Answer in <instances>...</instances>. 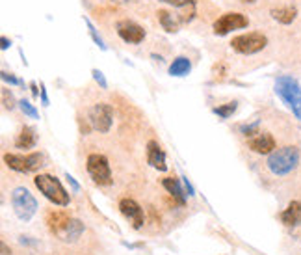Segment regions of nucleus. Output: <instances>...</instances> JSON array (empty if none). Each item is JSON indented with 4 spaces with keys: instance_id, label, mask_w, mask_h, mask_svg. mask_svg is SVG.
<instances>
[{
    "instance_id": "8",
    "label": "nucleus",
    "mask_w": 301,
    "mask_h": 255,
    "mask_svg": "<svg viewBox=\"0 0 301 255\" xmlns=\"http://www.w3.org/2000/svg\"><path fill=\"white\" fill-rule=\"evenodd\" d=\"M248 26H249V19L244 13H240V11H227V13L219 15L216 19L212 30H214L216 36L223 37V36H229L234 30H242V28H248Z\"/></svg>"
},
{
    "instance_id": "15",
    "label": "nucleus",
    "mask_w": 301,
    "mask_h": 255,
    "mask_svg": "<svg viewBox=\"0 0 301 255\" xmlns=\"http://www.w3.org/2000/svg\"><path fill=\"white\" fill-rule=\"evenodd\" d=\"M270 15L273 21L288 26V24H292V22L298 19V8L296 6H279V8H273L270 11Z\"/></svg>"
},
{
    "instance_id": "3",
    "label": "nucleus",
    "mask_w": 301,
    "mask_h": 255,
    "mask_svg": "<svg viewBox=\"0 0 301 255\" xmlns=\"http://www.w3.org/2000/svg\"><path fill=\"white\" fill-rule=\"evenodd\" d=\"M34 184L35 188L41 192L43 196L54 205H60V207H67L71 198H69V192L62 186V182L58 181L54 175L49 173H39L34 177Z\"/></svg>"
},
{
    "instance_id": "1",
    "label": "nucleus",
    "mask_w": 301,
    "mask_h": 255,
    "mask_svg": "<svg viewBox=\"0 0 301 255\" xmlns=\"http://www.w3.org/2000/svg\"><path fill=\"white\" fill-rule=\"evenodd\" d=\"M266 166L277 177L288 175L300 166V149L296 146H284V147L275 149L273 153L268 155Z\"/></svg>"
},
{
    "instance_id": "7",
    "label": "nucleus",
    "mask_w": 301,
    "mask_h": 255,
    "mask_svg": "<svg viewBox=\"0 0 301 255\" xmlns=\"http://www.w3.org/2000/svg\"><path fill=\"white\" fill-rule=\"evenodd\" d=\"M6 166L13 171L19 173H32L39 170L43 166V155L41 153H28V155H15V153H6L4 155Z\"/></svg>"
},
{
    "instance_id": "11",
    "label": "nucleus",
    "mask_w": 301,
    "mask_h": 255,
    "mask_svg": "<svg viewBox=\"0 0 301 255\" xmlns=\"http://www.w3.org/2000/svg\"><path fill=\"white\" fill-rule=\"evenodd\" d=\"M248 146L253 153H257V155H270L275 151V138L271 136L270 132H260L257 130L253 136L248 138Z\"/></svg>"
},
{
    "instance_id": "29",
    "label": "nucleus",
    "mask_w": 301,
    "mask_h": 255,
    "mask_svg": "<svg viewBox=\"0 0 301 255\" xmlns=\"http://www.w3.org/2000/svg\"><path fill=\"white\" fill-rule=\"evenodd\" d=\"M0 76H2V80H4V82H8V84H11V86L21 84V82H19V78H17V76H13L11 73H6V71H2V73H0Z\"/></svg>"
},
{
    "instance_id": "27",
    "label": "nucleus",
    "mask_w": 301,
    "mask_h": 255,
    "mask_svg": "<svg viewBox=\"0 0 301 255\" xmlns=\"http://www.w3.org/2000/svg\"><path fill=\"white\" fill-rule=\"evenodd\" d=\"M91 74H93V80L99 86H101L103 90H106V88H108V82H106V78H104L103 71H99V69H91Z\"/></svg>"
},
{
    "instance_id": "18",
    "label": "nucleus",
    "mask_w": 301,
    "mask_h": 255,
    "mask_svg": "<svg viewBox=\"0 0 301 255\" xmlns=\"http://www.w3.org/2000/svg\"><path fill=\"white\" fill-rule=\"evenodd\" d=\"M162 186L173 196V200H175L178 205H184V203H186L188 194H184V190L180 188V182L177 181V179H173V177H166V179H162Z\"/></svg>"
},
{
    "instance_id": "35",
    "label": "nucleus",
    "mask_w": 301,
    "mask_h": 255,
    "mask_svg": "<svg viewBox=\"0 0 301 255\" xmlns=\"http://www.w3.org/2000/svg\"><path fill=\"white\" fill-rule=\"evenodd\" d=\"M240 2H244V4H255L257 0H240Z\"/></svg>"
},
{
    "instance_id": "5",
    "label": "nucleus",
    "mask_w": 301,
    "mask_h": 255,
    "mask_svg": "<svg viewBox=\"0 0 301 255\" xmlns=\"http://www.w3.org/2000/svg\"><path fill=\"white\" fill-rule=\"evenodd\" d=\"M11 207H13V213L17 214L19 220L28 222L37 211V201L30 194V190H26L24 186H17L11 192Z\"/></svg>"
},
{
    "instance_id": "13",
    "label": "nucleus",
    "mask_w": 301,
    "mask_h": 255,
    "mask_svg": "<svg viewBox=\"0 0 301 255\" xmlns=\"http://www.w3.org/2000/svg\"><path fill=\"white\" fill-rule=\"evenodd\" d=\"M147 164H151L158 171L167 170L166 153H164V149L160 147V144L156 140H149L147 142Z\"/></svg>"
},
{
    "instance_id": "31",
    "label": "nucleus",
    "mask_w": 301,
    "mask_h": 255,
    "mask_svg": "<svg viewBox=\"0 0 301 255\" xmlns=\"http://www.w3.org/2000/svg\"><path fill=\"white\" fill-rule=\"evenodd\" d=\"M41 93V103H43V107H49V95H47V88H45V84H41V90H39Z\"/></svg>"
},
{
    "instance_id": "24",
    "label": "nucleus",
    "mask_w": 301,
    "mask_h": 255,
    "mask_svg": "<svg viewBox=\"0 0 301 255\" xmlns=\"http://www.w3.org/2000/svg\"><path fill=\"white\" fill-rule=\"evenodd\" d=\"M19 108L22 110V114H24V116L32 117V119H39V112H37V108L34 107L30 101L21 99V101H19Z\"/></svg>"
},
{
    "instance_id": "30",
    "label": "nucleus",
    "mask_w": 301,
    "mask_h": 255,
    "mask_svg": "<svg viewBox=\"0 0 301 255\" xmlns=\"http://www.w3.org/2000/svg\"><path fill=\"white\" fill-rule=\"evenodd\" d=\"M182 182H184V188H186L188 196L192 198V196H195V190H194V186H192V182L188 181V177H182Z\"/></svg>"
},
{
    "instance_id": "4",
    "label": "nucleus",
    "mask_w": 301,
    "mask_h": 255,
    "mask_svg": "<svg viewBox=\"0 0 301 255\" xmlns=\"http://www.w3.org/2000/svg\"><path fill=\"white\" fill-rule=\"evenodd\" d=\"M268 47V37L262 32H248L240 34L236 37H232L230 41V49L234 53L244 54V56H251L257 54L260 51H264Z\"/></svg>"
},
{
    "instance_id": "12",
    "label": "nucleus",
    "mask_w": 301,
    "mask_h": 255,
    "mask_svg": "<svg viewBox=\"0 0 301 255\" xmlns=\"http://www.w3.org/2000/svg\"><path fill=\"white\" fill-rule=\"evenodd\" d=\"M119 211H121V214L125 216L126 220L132 222V227H134V229H142V225H143V209H142L134 200L123 198V200L119 201Z\"/></svg>"
},
{
    "instance_id": "26",
    "label": "nucleus",
    "mask_w": 301,
    "mask_h": 255,
    "mask_svg": "<svg viewBox=\"0 0 301 255\" xmlns=\"http://www.w3.org/2000/svg\"><path fill=\"white\" fill-rule=\"evenodd\" d=\"M2 103H4V108H8V110H13L15 108V105H19L17 101H15V97H13V93H11L10 90H2Z\"/></svg>"
},
{
    "instance_id": "21",
    "label": "nucleus",
    "mask_w": 301,
    "mask_h": 255,
    "mask_svg": "<svg viewBox=\"0 0 301 255\" xmlns=\"http://www.w3.org/2000/svg\"><path fill=\"white\" fill-rule=\"evenodd\" d=\"M69 220H71V218H69L65 213H51L49 214V227H51L52 233L60 235Z\"/></svg>"
},
{
    "instance_id": "16",
    "label": "nucleus",
    "mask_w": 301,
    "mask_h": 255,
    "mask_svg": "<svg viewBox=\"0 0 301 255\" xmlns=\"http://www.w3.org/2000/svg\"><path fill=\"white\" fill-rule=\"evenodd\" d=\"M84 233V223L80 222V220H74V218H71L69 222H67V225L63 227V231L58 237L62 238V240H65V242H74V240H78V237Z\"/></svg>"
},
{
    "instance_id": "10",
    "label": "nucleus",
    "mask_w": 301,
    "mask_h": 255,
    "mask_svg": "<svg viewBox=\"0 0 301 255\" xmlns=\"http://www.w3.org/2000/svg\"><path fill=\"white\" fill-rule=\"evenodd\" d=\"M115 30H117V36H119L123 41L130 43V45H140V43L145 39V30H143V26H140V24L134 21H128V19L117 21Z\"/></svg>"
},
{
    "instance_id": "17",
    "label": "nucleus",
    "mask_w": 301,
    "mask_h": 255,
    "mask_svg": "<svg viewBox=\"0 0 301 255\" xmlns=\"http://www.w3.org/2000/svg\"><path fill=\"white\" fill-rule=\"evenodd\" d=\"M156 15H158V21H160L162 28H164L166 32H169V34L178 32V26H180V22H182L180 17H177V15H173L171 11H167V10H158Z\"/></svg>"
},
{
    "instance_id": "32",
    "label": "nucleus",
    "mask_w": 301,
    "mask_h": 255,
    "mask_svg": "<svg viewBox=\"0 0 301 255\" xmlns=\"http://www.w3.org/2000/svg\"><path fill=\"white\" fill-rule=\"evenodd\" d=\"M65 179L69 181V184L73 186V190H74V192H78V190H80V184H78V182L74 181V177H73V175H69V173H65Z\"/></svg>"
},
{
    "instance_id": "9",
    "label": "nucleus",
    "mask_w": 301,
    "mask_h": 255,
    "mask_svg": "<svg viewBox=\"0 0 301 255\" xmlns=\"http://www.w3.org/2000/svg\"><path fill=\"white\" fill-rule=\"evenodd\" d=\"M89 123L95 130L106 134L114 123V108L106 103H97L89 108Z\"/></svg>"
},
{
    "instance_id": "34",
    "label": "nucleus",
    "mask_w": 301,
    "mask_h": 255,
    "mask_svg": "<svg viewBox=\"0 0 301 255\" xmlns=\"http://www.w3.org/2000/svg\"><path fill=\"white\" fill-rule=\"evenodd\" d=\"M30 88H32V95H34V97H39V93H41V91H37V84H35V82H32Z\"/></svg>"
},
{
    "instance_id": "23",
    "label": "nucleus",
    "mask_w": 301,
    "mask_h": 255,
    "mask_svg": "<svg viewBox=\"0 0 301 255\" xmlns=\"http://www.w3.org/2000/svg\"><path fill=\"white\" fill-rule=\"evenodd\" d=\"M236 108H238V105L232 101V103H227V105H221V107H216L212 112L216 114L218 117H221V119H229V117L232 116L234 112H236Z\"/></svg>"
},
{
    "instance_id": "20",
    "label": "nucleus",
    "mask_w": 301,
    "mask_h": 255,
    "mask_svg": "<svg viewBox=\"0 0 301 255\" xmlns=\"http://www.w3.org/2000/svg\"><path fill=\"white\" fill-rule=\"evenodd\" d=\"M192 71V62L186 56H177L169 65V74L171 76H186Z\"/></svg>"
},
{
    "instance_id": "33",
    "label": "nucleus",
    "mask_w": 301,
    "mask_h": 255,
    "mask_svg": "<svg viewBox=\"0 0 301 255\" xmlns=\"http://www.w3.org/2000/svg\"><path fill=\"white\" fill-rule=\"evenodd\" d=\"M0 43H2V45H0V49H2V51H8V49L11 47V41L6 37V36H2V37H0Z\"/></svg>"
},
{
    "instance_id": "25",
    "label": "nucleus",
    "mask_w": 301,
    "mask_h": 255,
    "mask_svg": "<svg viewBox=\"0 0 301 255\" xmlns=\"http://www.w3.org/2000/svg\"><path fill=\"white\" fill-rule=\"evenodd\" d=\"M160 2H166L173 8H178V10H195V0H160Z\"/></svg>"
},
{
    "instance_id": "6",
    "label": "nucleus",
    "mask_w": 301,
    "mask_h": 255,
    "mask_svg": "<svg viewBox=\"0 0 301 255\" xmlns=\"http://www.w3.org/2000/svg\"><path fill=\"white\" fill-rule=\"evenodd\" d=\"M86 168H88V173L93 179L95 184L108 186V184L114 182V179H112V170H110V162L101 153H91L88 157V160H86Z\"/></svg>"
},
{
    "instance_id": "2",
    "label": "nucleus",
    "mask_w": 301,
    "mask_h": 255,
    "mask_svg": "<svg viewBox=\"0 0 301 255\" xmlns=\"http://www.w3.org/2000/svg\"><path fill=\"white\" fill-rule=\"evenodd\" d=\"M275 93L301 121V86L290 74H281L275 78Z\"/></svg>"
},
{
    "instance_id": "19",
    "label": "nucleus",
    "mask_w": 301,
    "mask_h": 255,
    "mask_svg": "<svg viewBox=\"0 0 301 255\" xmlns=\"http://www.w3.org/2000/svg\"><path fill=\"white\" fill-rule=\"evenodd\" d=\"M35 142H37V138H35V130L32 127H22L21 132H19V136H17V140H15V147L26 151V149L35 147Z\"/></svg>"
},
{
    "instance_id": "36",
    "label": "nucleus",
    "mask_w": 301,
    "mask_h": 255,
    "mask_svg": "<svg viewBox=\"0 0 301 255\" xmlns=\"http://www.w3.org/2000/svg\"><path fill=\"white\" fill-rule=\"evenodd\" d=\"M114 2H132V0H114Z\"/></svg>"
},
{
    "instance_id": "22",
    "label": "nucleus",
    "mask_w": 301,
    "mask_h": 255,
    "mask_svg": "<svg viewBox=\"0 0 301 255\" xmlns=\"http://www.w3.org/2000/svg\"><path fill=\"white\" fill-rule=\"evenodd\" d=\"M84 22H86V26H88V32H89V37L93 39V43L101 49V51H106L108 47H106V43H104V39L101 37V34L97 32V28L93 26V22L89 21L88 17H84Z\"/></svg>"
},
{
    "instance_id": "28",
    "label": "nucleus",
    "mask_w": 301,
    "mask_h": 255,
    "mask_svg": "<svg viewBox=\"0 0 301 255\" xmlns=\"http://www.w3.org/2000/svg\"><path fill=\"white\" fill-rule=\"evenodd\" d=\"M240 130H242V132H244V134L249 138V136H253V134L259 130V121H255V123H251V125H242V127H240Z\"/></svg>"
},
{
    "instance_id": "14",
    "label": "nucleus",
    "mask_w": 301,
    "mask_h": 255,
    "mask_svg": "<svg viewBox=\"0 0 301 255\" xmlns=\"http://www.w3.org/2000/svg\"><path fill=\"white\" fill-rule=\"evenodd\" d=\"M281 222L284 223L286 227H296L301 225V201H290L288 207L281 213Z\"/></svg>"
}]
</instances>
